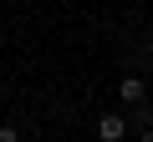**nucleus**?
I'll use <instances>...</instances> for the list:
<instances>
[{"instance_id": "f257e3e1", "label": "nucleus", "mask_w": 153, "mask_h": 142, "mask_svg": "<svg viewBox=\"0 0 153 142\" xmlns=\"http://www.w3.org/2000/svg\"><path fill=\"white\" fill-rule=\"evenodd\" d=\"M128 137V122H123V112H107L102 122H97V142H123Z\"/></svg>"}, {"instance_id": "f03ea898", "label": "nucleus", "mask_w": 153, "mask_h": 142, "mask_svg": "<svg viewBox=\"0 0 153 142\" xmlns=\"http://www.w3.org/2000/svg\"><path fill=\"white\" fill-rule=\"evenodd\" d=\"M117 97H123L128 107H143V97H148V86H143V76H123V86H117Z\"/></svg>"}, {"instance_id": "7ed1b4c3", "label": "nucleus", "mask_w": 153, "mask_h": 142, "mask_svg": "<svg viewBox=\"0 0 153 142\" xmlns=\"http://www.w3.org/2000/svg\"><path fill=\"white\" fill-rule=\"evenodd\" d=\"M0 142H21V132H16L10 122H0Z\"/></svg>"}, {"instance_id": "20e7f679", "label": "nucleus", "mask_w": 153, "mask_h": 142, "mask_svg": "<svg viewBox=\"0 0 153 142\" xmlns=\"http://www.w3.org/2000/svg\"><path fill=\"white\" fill-rule=\"evenodd\" d=\"M143 142H153V127H143Z\"/></svg>"}]
</instances>
